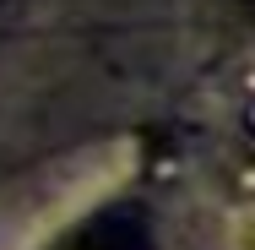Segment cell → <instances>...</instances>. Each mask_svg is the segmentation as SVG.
Segmentation results:
<instances>
[{"mask_svg": "<svg viewBox=\"0 0 255 250\" xmlns=\"http://www.w3.org/2000/svg\"><path fill=\"white\" fill-rule=\"evenodd\" d=\"M54 250H152V223L141 207L120 201V207H103L93 218H82Z\"/></svg>", "mask_w": 255, "mask_h": 250, "instance_id": "obj_1", "label": "cell"}, {"mask_svg": "<svg viewBox=\"0 0 255 250\" xmlns=\"http://www.w3.org/2000/svg\"><path fill=\"white\" fill-rule=\"evenodd\" d=\"M0 11H5V0H0Z\"/></svg>", "mask_w": 255, "mask_h": 250, "instance_id": "obj_2", "label": "cell"}]
</instances>
